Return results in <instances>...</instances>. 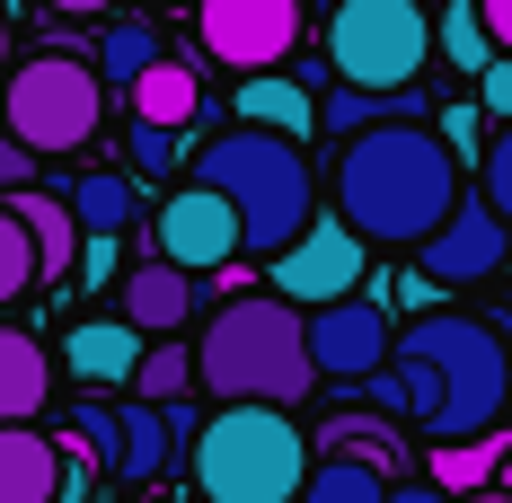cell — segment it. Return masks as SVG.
Here are the masks:
<instances>
[{
  "instance_id": "obj_38",
  "label": "cell",
  "mask_w": 512,
  "mask_h": 503,
  "mask_svg": "<svg viewBox=\"0 0 512 503\" xmlns=\"http://www.w3.org/2000/svg\"><path fill=\"white\" fill-rule=\"evenodd\" d=\"M53 18H106V9H115V0H45Z\"/></svg>"
},
{
  "instance_id": "obj_22",
  "label": "cell",
  "mask_w": 512,
  "mask_h": 503,
  "mask_svg": "<svg viewBox=\"0 0 512 503\" xmlns=\"http://www.w3.org/2000/svg\"><path fill=\"white\" fill-rule=\"evenodd\" d=\"M415 115H433L415 89H345V80H336V89L318 98V124H327L336 142H345V133H371V124H415Z\"/></svg>"
},
{
  "instance_id": "obj_33",
  "label": "cell",
  "mask_w": 512,
  "mask_h": 503,
  "mask_svg": "<svg viewBox=\"0 0 512 503\" xmlns=\"http://www.w3.org/2000/svg\"><path fill=\"white\" fill-rule=\"evenodd\" d=\"M477 115H504L512 124V53H495V62L477 71Z\"/></svg>"
},
{
  "instance_id": "obj_28",
  "label": "cell",
  "mask_w": 512,
  "mask_h": 503,
  "mask_svg": "<svg viewBox=\"0 0 512 503\" xmlns=\"http://www.w3.org/2000/svg\"><path fill=\"white\" fill-rule=\"evenodd\" d=\"M151 62H159V27H142V18H124V27H106V36H98V80H106V89H133Z\"/></svg>"
},
{
  "instance_id": "obj_35",
  "label": "cell",
  "mask_w": 512,
  "mask_h": 503,
  "mask_svg": "<svg viewBox=\"0 0 512 503\" xmlns=\"http://www.w3.org/2000/svg\"><path fill=\"white\" fill-rule=\"evenodd\" d=\"M18 186H36V151H18V142L0 133V195H18Z\"/></svg>"
},
{
  "instance_id": "obj_12",
  "label": "cell",
  "mask_w": 512,
  "mask_h": 503,
  "mask_svg": "<svg viewBox=\"0 0 512 503\" xmlns=\"http://www.w3.org/2000/svg\"><path fill=\"white\" fill-rule=\"evenodd\" d=\"M151 256H168L177 274H221V265H239V212L212 186H177L151 212Z\"/></svg>"
},
{
  "instance_id": "obj_17",
  "label": "cell",
  "mask_w": 512,
  "mask_h": 503,
  "mask_svg": "<svg viewBox=\"0 0 512 503\" xmlns=\"http://www.w3.org/2000/svg\"><path fill=\"white\" fill-rule=\"evenodd\" d=\"M124 98H133V124H168V133H186V124L204 115V71H195V62H177V53H159Z\"/></svg>"
},
{
  "instance_id": "obj_20",
  "label": "cell",
  "mask_w": 512,
  "mask_h": 503,
  "mask_svg": "<svg viewBox=\"0 0 512 503\" xmlns=\"http://www.w3.org/2000/svg\"><path fill=\"white\" fill-rule=\"evenodd\" d=\"M71 221H80V239H124L133 230V212H142V195H133V177L124 168H89V177H71Z\"/></svg>"
},
{
  "instance_id": "obj_39",
  "label": "cell",
  "mask_w": 512,
  "mask_h": 503,
  "mask_svg": "<svg viewBox=\"0 0 512 503\" xmlns=\"http://www.w3.org/2000/svg\"><path fill=\"white\" fill-rule=\"evenodd\" d=\"M9 45H18V9L0 0V71H9Z\"/></svg>"
},
{
  "instance_id": "obj_30",
  "label": "cell",
  "mask_w": 512,
  "mask_h": 503,
  "mask_svg": "<svg viewBox=\"0 0 512 503\" xmlns=\"http://www.w3.org/2000/svg\"><path fill=\"white\" fill-rule=\"evenodd\" d=\"M477 195H486V212L512 230V124H495V142L477 151Z\"/></svg>"
},
{
  "instance_id": "obj_27",
  "label": "cell",
  "mask_w": 512,
  "mask_h": 503,
  "mask_svg": "<svg viewBox=\"0 0 512 503\" xmlns=\"http://www.w3.org/2000/svg\"><path fill=\"white\" fill-rule=\"evenodd\" d=\"M433 53L460 71V80H477L486 62H495V36H486V18H477V0H451L442 18H433Z\"/></svg>"
},
{
  "instance_id": "obj_9",
  "label": "cell",
  "mask_w": 512,
  "mask_h": 503,
  "mask_svg": "<svg viewBox=\"0 0 512 503\" xmlns=\"http://www.w3.org/2000/svg\"><path fill=\"white\" fill-rule=\"evenodd\" d=\"M265 265H274V301L318 309V301H345V292H362V274H371V248H362V239L336 221V212H318L301 239H292L283 256H265Z\"/></svg>"
},
{
  "instance_id": "obj_5",
  "label": "cell",
  "mask_w": 512,
  "mask_h": 503,
  "mask_svg": "<svg viewBox=\"0 0 512 503\" xmlns=\"http://www.w3.org/2000/svg\"><path fill=\"white\" fill-rule=\"evenodd\" d=\"M186 468L204 503H301L309 433L292 406H212L186 442Z\"/></svg>"
},
{
  "instance_id": "obj_19",
  "label": "cell",
  "mask_w": 512,
  "mask_h": 503,
  "mask_svg": "<svg viewBox=\"0 0 512 503\" xmlns=\"http://www.w3.org/2000/svg\"><path fill=\"white\" fill-rule=\"evenodd\" d=\"M142 345H151V336H133L124 318H80V327H71V345H62V362H71L89 389H124V380H133V362H142Z\"/></svg>"
},
{
  "instance_id": "obj_25",
  "label": "cell",
  "mask_w": 512,
  "mask_h": 503,
  "mask_svg": "<svg viewBox=\"0 0 512 503\" xmlns=\"http://www.w3.org/2000/svg\"><path fill=\"white\" fill-rule=\"evenodd\" d=\"M309 451H345V459H371V468H380L389 486H398V468H415V459H407V442H398V424H380V415H336V424H327V433H318Z\"/></svg>"
},
{
  "instance_id": "obj_6",
  "label": "cell",
  "mask_w": 512,
  "mask_h": 503,
  "mask_svg": "<svg viewBox=\"0 0 512 503\" xmlns=\"http://www.w3.org/2000/svg\"><path fill=\"white\" fill-rule=\"evenodd\" d=\"M106 124V80L89 53H27V62H9L0 71V133L18 142V151L36 159H71L89 151Z\"/></svg>"
},
{
  "instance_id": "obj_15",
  "label": "cell",
  "mask_w": 512,
  "mask_h": 503,
  "mask_svg": "<svg viewBox=\"0 0 512 503\" xmlns=\"http://www.w3.org/2000/svg\"><path fill=\"white\" fill-rule=\"evenodd\" d=\"M230 115L256 124V133H292V142L318 133V98H309L301 80H283V71H248V80L230 89Z\"/></svg>"
},
{
  "instance_id": "obj_14",
  "label": "cell",
  "mask_w": 512,
  "mask_h": 503,
  "mask_svg": "<svg viewBox=\"0 0 512 503\" xmlns=\"http://www.w3.org/2000/svg\"><path fill=\"white\" fill-rule=\"evenodd\" d=\"M0 503H62V442L36 424H0Z\"/></svg>"
},
{
  "instance_id": "obj_1",
  "label": "cell",
  "mask_w": 512,
  "mask_h": 503,
  "mask_svg": "<svg viewBox=\"0 0 512 503\" xmlns=\"http://www.w3.org/2000/svg\"><path fill=\"white\" fill-rule=\"evenodd\" d=\"M389 380H398V415L424 424L433 442H477L512 415V345L495 318H460V309L407 318L389 345Z\"/></svg>"
},
{
  "instance_id": "obj_24",
  "label": "cell",
  "mask_w": 512,
  "mask_h": 503,
  "mask_svg": "<svg viewBox=\"0 0 512 503\" xmlns=\"http://www.w3.org/2000/svg\"><path fill=\"white\" fill-rule=\"evenodd\" d=\"M301 503H389V477H380L371 459H345V451H309Z\"/></svg>"
},
{
  "instance_id": "obj_36",
  "label": "cell",
  "mask_w": 512,
  "mask_h": 503,
  "mask_svg": "<svg viewBox=\"0 0 512 503\" xmlns=\"http://www.w3.org/2000/svg\"><path fill=\"white\" fill-rule=\"evenodd\" d=\"M477 18H486V36H495V53H512V0H477Z\"/></svg>"
},
{
  "instance_id": "obj_31",
  "label": "cell",
  "mask_w": 512,
  "mask_h": 503,
  "mask_svg": "<svg viewBox=\"0 0 512 503\" xmlns=\"http://www.w3.org/2000/svg\"><path fill=\"white\" fill-rule=\"evenodd\" d=\"M124 151H133L142 177H168V168H177V133H168V124H133V133H124Z\"/></svg>"
},
{
  "instance_id": "obj_4",
  "label": "cell",
  "mask_w": 512,
  "mask_h": 503,
  "mask_svg": "<svg viewBox=\"0 0 512 503\" xmlns=\"http://www.w3.org/2000/svg\"><path fill=\"white\" fill-rule=\"evenodd\" d=\"M195 186H212L239 212V256H283L318 221V168L292 133H256V124L212 133L195 151Z\"/></svg>"
},
{
  "instance_id": "obj_40",
  "label": "cell",
  "mask_w": 512,
  "mask_h": 503,
  "mask_svg": "<svg viewBox=\"0 0 512 503\" xmlns=\"http://www.w3.org/2000/svg\"><path fill=\"white\" fill-rule=\"evenodd\" d=\"M451 503H512L504 486H477V495H451Z\"/></svg>"
},
{
  "instance_id": "obj_41",
  "label": "cell",
  "mask_w": 512,
  "mask_h": 503,
  "mask_svg": "<svg viewBox=\"0 0 512 503\" xmlns=\"http://www.w3.org/2000/svg\"><path fill=\"white\" fill-rule=\"evenodd\" d=\"M495 486H504V495H512V451H504V468H495Z\"/></svg>"
},
{
  "instance_id": "obj_29",
  "label": "cell",
  "mask_w": 512,
  "mask_h": 503,
  "mask_svg": "<svg viewBox=\"0 0 512 503\" xmlns=\"http://www.w3.org/2000/svg\"><path fill=\"white\" fill-rule=\"evenodd\" d=\"M27 292H36V239H27V230H18V212L0 203V309L27 301Z\"/></svg>"
},
{
  "instance_id": "obj_2",
  "label": "cell",
  "mask_w": 512,
  "mask_h": 503,
  "mask_svg": "<svg viewBox=\"0 0 512 503\" xmlns=\"http://www.w3.org/2000/svg\"><path fill=\"white\" fill-rule=\"evenodd\" d=\"M327 195L362 248H415L460 203V159L442 151L433 124H371V133H345Z\"/></svg>"
},
{
  "instance_id": "obj_7",
  "label": "cell",
  "mask_w": 512,
  "mask_h": 503,
  "mask_svg": "<svg viewBox=\"0 0 512 503\" xmlns=\"http://www.w3.org/2000/svg\"><path fill=\"white\" fill-rule=\"evenodd\" d=\"M433 62L424 0H327V71L345 89H415Z\"/></svg>"
},
{
  "instance_id": "obj_8",
  "label": "cell",
  "mask_w": 512,
  "mask_h": 503,
  "mask_svg": "<svg viewBox=\"0 0 512 503\" xmlns=\"http://www.w3.org/2000/svg\"><path fill=\"white\" fill-rule=\"evenodd\" d=\"M195 36L221 71H283L301 45V0H195Z\"/></svg>"
},
{
  "instance_id": "obj_3",
  "label": "cell",
  "mask_w": 512,
  "mask_h": 503,
  "mask_svg": "<svg viewBox=\"0 0 512 503\" xmlns=\"http://www.w3.org/2000/svg\"><path fill=\"white\" fill-rule=\"evenodd\" d=\"M195 389L221 406H301L318 389L309 371V318L274 292H230L195 336Z\"/></svg>"
},
{
  "instance_id": "obj_23",
  "label": "cell",
  "mask_w": 512,
  "mask_h": 503,
  "mask_svg": "<svg viewBox=\"0 0 512 503\" xmlns=\"http://www.w3.org/2000/svg\"><path fill=\"white\" fill-rule=\"evenodd\" d=\"M504 424L495 433H477V442H433V459H424V477L442 486V495H477V486H495V468H504Z\"/></svg>"
},
{
  "instance_id": "obj_10",
  "label": "cell",
  "mask_w": 512,
  "mask_h": 503,
  "mask_svg": "<svg viewBox=\"0 0 512 503\" xmlns=\"http://www.w3.org/2000/svg\"><path fill=\"white\" fill-rule=\"evenodd\" d=\"M504 256H512V230L486 212V195H460L424 239H415V274H424L433 292H460V283L504 274Z\"/></svg>"
},
{
  "instance_id": "obj_34",
  "label": "cell",
  "mask_w": 512,
  "mask_h": 503,
  "mask_svg": "<svg viewBox=\"0 0 512 503\" xmlns=\"http://www.w3.org/2000/svg\"><path fill=\"white\" fill-rule=\"evenodd\" d=\"M71 274H80L89 292H106V283H115V239H80V256H71Z\"/></svg>"
},
{
  "instance_id": "obj_13",
  "label": "cell",
  "mask_w": 512,
  "mask_h": 503,
  "mask_svg": "<svg viewBox=\"0 0 512 503\" xmlns=\"http://www.w3.org/2000/svg\"><path fill=\"white\" fill-rule=\"evenodd\" d=\"M115 318H124L133 336H186V318H195V274H177L168 256L124 265V283H115Z\"/></svg>"
},
{
  "instance_id": "obj_16",
  "label": "cell",
  "mask_w": 512,
  "mask_h": 503,
  "mask_svg": "<svg viewBox=\"0 0 512 503\" xmlns=\"http://www.w3.org/2000/svg\"><path fill=\"white\" fill-rule=\"evenodd\" d=\"M18 212V230L36 239V283H62L71 274V256H80V221H71V203L45 195V186H18V195H0Z\"/></svg>"
},
{
  "instance_id": "obj_11",
  "label": "cell",
  "mask_w": 512,
  "mask_h": 503,
  "mask_svg": "<svg viewBox=\"0 0 512 503\" xmlns=\"http://www.w3.org/2000/svg\"><path fill=\"white\" fill-rule=\"evenodd\" d=\"M309 318V371L318 380H371L389 345H398V327H389V309L371 301V292H345V301H318L301 309Z\"/></svg>"
},
{
  "instance_id": "obj_32",
  "label": "cell",
  "mask_w": 512,
  "mask_h": 503,
  "mask_svg": "<svg viewBox=\"0 0 512 503\" xmlns=\"http://www.w3.org/2000/svg\"><path fill=\"white\" fill-rule=\"evenodd\" d=\"M433 133H442V151H451V159H477V151H486V115H477V106H442Z\"/></svg>"
},
{
  "instance_id": "obj_42",
  "label": "cell",
  "mask_w": 512,
  "mask_h": 503,
  "mask_svg": "<svg viewBox=\"0 0 512 503\" xmlns=\"http://www.w3.org/2000/svg\"><path fill=\"white\" fill-rule=\"evenodd\" d=\"M142 503H168V495H142Z\"/></svg>"
},
{
  "instance_id": "obj_21",
  "label": "cell",
  "mask_w": 512,
  "mask_h": 503,
  "mask_svg": "<svg viewBox=\"0 0 512 503\" xmlns=\"http://www.w3.org/2000/svg\"><path fill=\"white\" fill-rule=\"evenodd\" d=\"M168 415L159 406H142V398H124L115 406V477H133V486H159L168 477Z\"/></svg>"
},
{
  "instance_id": "obj_26",
  "label": "cell",
  "mask_w": 512,
  "mask_h": 503,
  "mask_svg": "<svg viewBox=\"0 0 512 503\" xmlns=\"http://www.w3.org/2000/svg\"><path fill=\"white\" fill-rule=\"evenodd\" d=\"M124 389H133L142 406H177L186 389H195V345H186V336H151Z\"/></svg>"
},
{
  "instance_id": "obj_37",
  "label": "cell",
  "mask_w": 512,
  "mask_h": 503,
  "mask_svg": "<svg viewBox=\"0 0 512 503\" xmlns=\"http://www.w3.org/2000/svg\"><path fill=\"white\" fill-rule=\"evenodd\" d=\"M389 503H451V495H442L433 477H398V486H389Z\"/></svg>"
},
{
  "instance_id": "obj_18",
  "label": "cell",
  "mask_w": 512,
  "mask_h": 503,
  "mask_svg": "<svg viewBox=\"0 0 512 503\" xmlns=\"http://www.w3.org/2000/svg\"><path fill=\"white\" fill-rule=\"evenodd\" d=\"M53 398V353L27 327H0V424H36Z\"/></svg>"
}]
</instances>
